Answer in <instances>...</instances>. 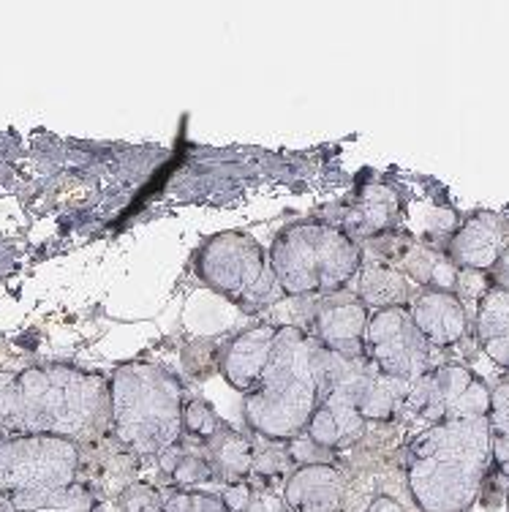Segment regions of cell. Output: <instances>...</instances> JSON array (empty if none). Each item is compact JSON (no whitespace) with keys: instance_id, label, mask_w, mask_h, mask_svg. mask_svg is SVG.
I'll list each match as a JSON object with an SVG mask.
<instances>
[{"instance_id":"obj_1","label":"cell","mask_w":509,"mask_h":512,"mask_svg":"<svg viewBox=\"0 0 509 512\" xmlns=\"http://www.w3.org/2000/svg\"><path fill=\"white\" fill-rule=\"evenodd\" d=\"M109 412V382L74 365H33L0 371V428L9 436L44 434L90 439Z\"/></svg>"},{"instance_id":"obj_2","label":"cell","mask_w":509,"mask_h":512,"mask_svg":"<svg viewBox=\"0 0 509 512\" xmlns=\"http://www.w3.org/2000/svg\"><path fill=\"white\" fill-rule=\"evenodd\" d=\"M490 461L488 417L433 425L409 458L414 504L420 512H466L480 496Z\"/></svg>"},{"instance_id":"obj_3","label":"cell","mask_w":509,"mask_h":512,"mask_svg":"<svg viewBox=\"0 0 509 512\" xmlns=\"http://www.w3.org/2000/svg\"><path fill=\"white\" fill-rule=\"evenodd\" d=\"M322 360L324 349L311 335L292 325L278 327L262 382L245 395L251 431L270 442L297 439L322 401Z\"/></svg>"},{"instance_id":"obj_4","label":"cell","mask_w":509,"mask_h":512,"mask_svg":"<svg viewBox=\"0 0 509 512\" xmlns=\"http://www.w3.org/2000/svg\"><path fill=\"white\" fill-rule=\"evenodd\" d=\"M109 412L131 453L161 455L180 439L183 390L167 368L123 365L109 382Z\"/></svg>"},{"instance_id":"obj_5","label":"cell","mask_w":509,"mask_h":512,"mask_svg":"<svg viewBox=\"0 0 509 512\" xmlns=\"http://www.w3.org/2000/svg\"><path fill=\"white\" fill-rule=\"evenodd\" d=\"M267 262L284 297H322L341 292L357 276L363 248L343 229L303 221L275 237Z\"/></svg>"},{"instance_id":"obj_6","label":"cell","mask_w":509,"mask_h":512,"mask_svg":"<svg viewBox=\"0 0 509 512\" xmlns=\"http://www.w3.org/2000/svg\"><path fill=\"white\" fill-rule=\"evenodd\" d=\"M196 270L207 286L237 306L262 308L284 300L262 246L243 232L210 237L196 254Z\"/></svg>"},{"instance_id":"obj_7","label":"cell","mask_w":509,"mask_h":512,"mask_svg":"<svg viewBox=\"0 0 509 512\" xmlns=\"http://www.w3.org/2000/svg\"><path fill=\"white\" fill-rule=\"evenodd\" d=\"M79 447L60 436L25 434L0 439V507L9 496L77 483Z\"/></svg>"},{"instance_id":"obj_8","label":"cell","mask_w":509,"mask_h":512,"mask_svg":"<svg viewBox=\"0 0 509 512\" xmlns=\"http://www.w3.org/2000/svg\"><path fill=\"white\" fill-rule=\"evenodd\" d=\"M365 357L384 376L417 382L431 368V344L414 327L409 308H384L368 319L365 330Z\"/></svg>"},{"instance_id":"obj_9","label":"cell","mask_w":509,"mask_h":512,"mask_svg":"<svg viewBox=\"0 0 509 512\" xmlns=\"http://www.w3.org/2000/svg\"><path fill=\"white\" fill-rule=\"evenodd\" d=\"M403 404L436 425L480 420L488 417L490 390L461 365H441L409 384Z\"/></svg>"},{"instance_id":"obj_10","label":"cell","mask_w":509,"mask_h":512,"mask_svg":"<svg viewBox=\"0 0 509 512\" xmlns=\"http://www.w3.org/2000/svg\"><path fill=\"white\" fill-rule=\"evenodd\" d=\"M365 330H368V308L352 295H322L314 308L316 344L338 357L365 355Z\"/></svg>"},{"instance_id":"obj_11","label":"cell","mask_w":509,"mask_h":512,"mask_svg":"<svg viewBox=\"0 0 509 512\" xmlns=\"http://www.w3.org/2000/svg\"><path fill=\"white\" fill-rule=\"evenodd\" d=\"M509 248V221L496 213H480L469 218L450 243L452 265L469 270H488L507 254Z\"/></svg>"},{"instance_id":"obj_12","label":"cell","mask_w":509,"mask_h":512,"mask_svg":"<svg viewBox=\"0 0 509 512\" xmlns=\"http://www.w3.org/2000/svg\"><path fill=\"white\" fill-rule=\"evenodd\" d=\"M275 333H278L275 325L251 327V330L237 335L226 349L224 360H221V371H224L226 382L243 395L254 393L259 382H262V374H265L270 355H273Z\"/></svg>"},{"instance_id":"obj_13","label":"cell","mask_w":509,"mask_h":512,"mask_svg":"<svg viewBox=\"0 0 509 512\" xmlns=\"http://www.w3.org/2000/svg\"><path fill=\"white\" fill-rule=\"evenodd\" d=\"M343 477L333 463L297 466L284 483L289 512H335L341 507Z\"/></svg>"},{"instance_id":"obj_14","label":"cell","mask_w":509,"mask_h":512,"mask_svg":"<svg viewBox=\"0 0 509 512\" xmlns=\"http://www.w3.org/2000/svg\"><path fill=\"white\" fill-rule=\"evenodd\" d=\"M308 439L327 453H338L343 447L354 444L365 431V417L357 406L341 393H324L314 417L308 423Z\"/></svg>"},{"instance_id":"obj_15","label":"cell","mask_w":509,"mask_h":512,"mask_svg":"<svg viewBox=\"0 0 509 512\" xmlns=\"http://www.w3.org/2000/svg\"><path fill=\"white\" fill-rule=\"evenodd\" d=\"M414 327L431 346H450L466 333V311L452 292L428 289L409 306Z\"/></svg>"},{"instance_id":"obj_16","label":"cell","mask_w":509,"mask_h":512,"mask_svg":"<svg viewBox=\"0 0 509 512\" xmlns=\"http://www.w3.org/2000/svg\"><path fill=\"white\" fill-rule=\"evenodd\" d=\"M199 450L205 455V461L210 463L216 480L235 485L251 477V466H254L256 453L254 442L248 436L240 434V431H235V428H229L226 423Z\"/></svg>"},{"instance_id":"obj_17","label":"cell","mask_w":509,"mask_h":512,"mask_svg":"<svg viewBox=\"0 0 509 512\" xmlns=\"http://www.w3.org/2000/svg\"><path fill=\"white\" fill-rule=\"evenodd\" d=\"M354 278H357V300L365 308L373 306L379 308V311H384V308H401L412 297L409 278L398 273L395 267L376 262V259H365Z\"/></svg>"},{"instance_id":"obj_18","label":"cell","mask_w":509,"mask_h":512,"mask_svg":"<svg viewBox=\"0 0 509 512\" xmlns=\"http://www.w3.org/2000/svg\"><path fill=\"white\" fill-rule=\"evenodd\" d=\"M480 341L493 360L509 368V289L499 286L482 297L477 314Z\"/></svg>"},{"instance_id":"obj_19","label":"cell","mask_w":509,"mask_h":512,"mask_svg":"<svg viewBox=\"0 0 509 512\" xmlns=\"http://www.w3.org/2000/svg\"><path fill=\"white\" fill-rule=\"evenodd\" d=\"M6 510L17 512H96V496L88 485L71 483L49 491L14 493L6 502Z\"/></svg>"},{"instance_id":"obj_20","label":"cell","mask_w":509,"mask_h":512,"mask_svg":"<svg viewBox=\"0 0 509 512\" xmlns=\"http://www.w3.org/2000/svg\"><path fill=\"white\" fill-rule=\"evenodd\" d=\"M221 499L229 512H289L281 493H275L270 485L251 483V480L229 485Z\"/></svg>"},{"instance_id":"obj_21","label":"cell","mask_w":509,"mask_h":512,"mask_svg":"<svg viewBox=\"0 0 509 512\" xmlns=\"http://www.w3.org/2000/svg\"><path fill=\"white\" fill-rule=\"evenodd\" d=\"M398 199L387 188H368L360 197V210L354 216V227L363 235H376L395 221Z\"/></svg>"},{"instance_id":"obj_22","label":"cell","mask_w":509,"mask_h":512,"mask_svg":"<svg viewBox=\"0 0 509 512\" xmlns=\"http://www.w3.org/2000/svg\"><path fill=\"white\" fill-rule=\"evenodd\" d=\"M224 425V420L218 417L216 409L196 398V401H188L183 404V417H180V439H188V444H202L216 434L218 428Z\"/></svg>"},{"instance_id":"obj_23","label":"cell","mask_w":509,"mask_h":512,"mask_svg":"<svg viewBox=\"0 0 509 512\" xmlns=\"http://www.w3.org/2000/svg\"><path fill=\"white\" fill-rule=\"evenodd\" d=\"M161 512H229L221 496L202 491H175L164 499Z\"/></svg>"},{"instance_id":"obj_24","label":"cell","mask_w":509,"mask_h":512,"mask_svg":"<svg viewBox=\"0 0 509 512\" xmlns=\"http://www.w3.org/2000/svg\"><path fill=\"white\" fill-rule=\"evenodd\" d=\"M488 425L493 439H509V379L490 393Z\"/></svg>"},{"instance_id":"obj_25","label":"cell","mask_w":509,"mask_h":512,"mask_svg":"<svg viewBox=\"0 0 509 512\" xmlns=\"http://www.w3.org/2000/svg\"><path fill=\"white\" fill-rule=\"evenodd\" d=\"M164 499L150 485H131L120 493V512H161Z\"/></svg>"},{"instance_id":"obj_26","label":"cell","mask_w":509,"mask_h":512,"mask_svg":"<svg viewBox=\"0 0 509 512\" xmlns=\"http://www.w3.org/2000/svg\"><path fill=\"white\" fill-rule=\"evenodd\" d=\"M490 455H493V463L504 477H509V439H493L490 436Z\"/></svg>"},{"instance_id":"obj_27","label":"cell","mask_w":509,"mask_h":512,"mask_svg":"<svg viewBox=\"0 0 509 512\" xmlns=\"http://www.w3.org/2000/svg\"><path fill=\"white\" fill-rule=\"evenodd\" d=\"M365 512H406V507L398 499H392V496H376Z\"/></svg>"},{"instance_id":"obj_28","label":"cell","mask_w":509,"mask_h":512,"mask_svg":"<svg viewBox=\"0 0 509 512\" xmlns=\"http://www.w3.org/2000/svg\"><path fill=\"white\" fill-rule=\"evenodd\" d=\"M507 512H509V491H507Z\"/></svg>"},{"instance_id":"obj_29","label":"cell","mask_w":509,"mask_h":512,"mask_svg":"<svg viewBox=\"0 0 509 512\" xmlns=\"http://www.w3.org/2000/svg\"><path fill=\"white\" fill-rule=\"evenodd\" d=\"M0 439H3V428H0Z\"/></svg>"},{"instance_id":"obj_30","label":"cell","mask_w":509,"mask_h":512,"mask_svg":"<svg viewBox=\"0 0 509 512\" xmlns=\"http://www.w3.org/2000/svg\"><path fill=\"white\" fill-rule=\"evenodd\" d=\"M3 512H17V510H3Z\"/></svg>"}]
</instances>
